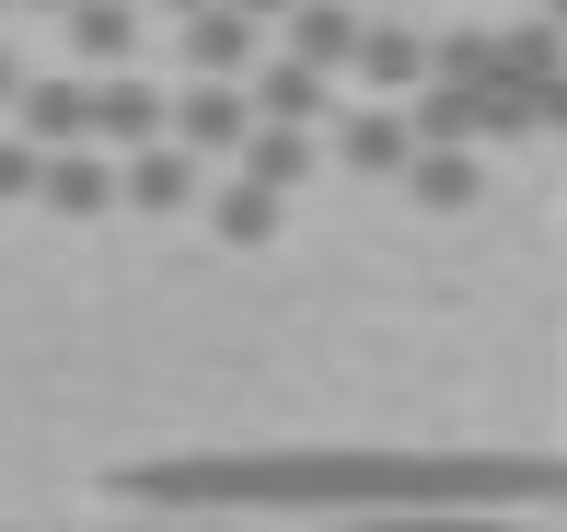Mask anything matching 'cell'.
<instances>
[{
	"instance_id": "obj_1",
	"label": "cell",
	"mask_w": 567,
	"mask_h": 532,
	"mask_svg": "<svg viewBox=\"0 0 567 532\" xmlns=\"http://www.w3.org/2000/svg\"><path fill=\"white\" fill-rule=\"evenodd\" d=\"M127 510L151 521H417V510H567V463L522 451H186L140 463Z\"/></svg>"
},
{
	"instance_id": "obj_2",
	"label": "cell",
	"mask_w": 567,
	"mask_h": 532,
	"mask_svg": "<svg viewBox=\"0 0 567 532\" xmlns=\"http://www.w3.org/2000/svg\"><path fill=\"white\" fill-rule=\"evenodd\" d=\"M324 163H337L348 186H405V174H417V116L405 105H348L337 139H324Z\"/></svg>"
},
{
	"instance_id": "obj_3",
	"label": "cell",
	"mask_w": 567,
	"mask_h": 532,
	"mask_svg": "<svg viewBox=\"0 0 567 532\" xmlns=\"http://www.w3.org/2000/svg\"><path fill=\"white\" fill-rule=\"evenodd\" d=\"M441 82V35L405 12H371V46H359V93L371 105H417V93Z\"/></svg>"
},
{
	"instance_id": "obj_4",
	"label": "cell",
	"mask_w": 567,
	"mask_h": 532,
	"mask_svg": "<svg viewBox=\"0 0 567 532\" xmlns=\"http://www.w3.org/2000/svg\"><path fill=\"white\" fill-rule=\"evenodd\" d=\"M255 128H267V116H255L244 82H186V93H174V139H186L197 163H231V174H244Z\"/></svg>"
},
{
	"instance_id": "obj_5",
	"label": "cell",
	"mask_w": 567,
	"mask_h": 532,
	"mask_svg": "<svg viewBox=\"0 0 567 532\" xmlns=\"http://www.w3.org/2000/svg\"><path fill=\"white\" fill-rule=\"evenodd\" d=\"M278 59H301V70H324V82H359V46H371V12L359 0H301L290 23H278Z\"/></svg>"
},
{
	"instance_id": "obj_6",
	"label": "cell",
	"mask_w": 567,
	"mask_h": 532,
	"mask_svg": "<svg viewBox=\"0 0 567 532\" xmlns=\"http://www.w3.org/2000/svg\"><path fill=\"white\" fill-rule=\"evenodd\" d=\"M174 139V93H151L140 70L127 82H93V150H116V163H140V150Z\"/></svg>"
},
{
	"instance_id": "obj_7",
	"label": "cell",
	"mask_w": 567,
	"mask_h": 532,
	"mask_svg": "<svg viewBox=\"0 0 567 532\" xmlns=\"http://www.w3.org/2000/svg\"><path fill=\"white\" fill-rule=\"evenodd\" d=\"M174 46H186V82H255V70L278 59V46H267V23H244L231 0H220V12H197Z\"/></svg>"
},
{
	"instance_id": "obj_8",
	"label": "cell",
	"mask_w": 567,
	"mask_h": 532,
	"mask_svg": "<svg viewBox=\"0 0 567 532\" xmlns=\"http://www.w3.org/2000/svg\"><path fill=\"white\" fill-rule=\"evenodd\" d=\"M116 197H127V163H116V150H47L35 209H59V220H105Z\"/></svg>"
},
{
	"instance_id": "obj_9",
	"label": "cell",
	"mask_w": 567,
	"mask_h": 532,
	"mask_svg": "<svg viewBox=\"0 0 567 532\" xmlns=\"http://www.w3.org/2000/svg\"><path fill=\"white\" fill-rule=\"evenodd\" d=\"M12 139H35V150H93V82H23Z\"/></svg>"
},
{
	"instance_id": "obj_10",
	"label": "cell",
	"mask_w": 567,
	"mask_h": 532,
	"mask_svg": "<svg viewBox=\"0 0 567 532\" xmlns=\"http://www.w3.org/2000/svg\"><path fill=\"white\" fill-rule=\"evenodd\" d=\"M59 35H70V59H82L93 82H127V59H140V0H82Z\"/></svg>"
},
{
	"instance_id": "obj_11",
	"label": "cell",
	"mask_w": 567,
	"mask_h": 532,
	"mask_svg": "<svg viewBox=\"0 0 567 532\" xmlns=\"http://www.w3.org/2000/svg\"><path fill=\"white\" fill-rule=\"evenodd\" d=\"M197 197H209V163H197L186 139H163V150H140V163H127V209L174 220V209H197Z\"/></svg>"
},
{
	"instance_id": "obj_12",
	"label": "cell",
	"mask_w": 567,
	"mask_h": 532,
	"mask_svg": "<svg viewBox=\"0 0 567 532\" xmlns=\"http://www.w3.org/2000/svg\"><path fill=\"white\" fill-rule=\"evenodd\" d=\"M244 93H255V116H267V128H324V116H337V82H324V70H301V59H267Z\"/></svg>"
},
{
	"instance_id": "obj_13",
	"label": "cell",
	"mask_w": 567,
	"mask_h": 532,
	"mask_svg": "<svg viewBox=\"0 0 567 532\" xmlns=\"http://www.w3.org/2000/svg\"><path fill=\"white\" fill-rule=\"evenodd\" d=\"M498 82H522V93L567 82V35H556L545 12H509V23H498Z\"/></svg>"
},
{
	"instance_id": "obj_14",
	"label": "cell",
	"mask_w": 567,
	"mask_h": 532,
	"mask_svg": "<svg viewBox=\"0 0 567 532\" xmlns=\"http://www.w3.org/2000/svg\"><path fill=\"white\" fill-rule=\"evenodd\" d=\"M278 220H290V197H267V186H209V232L231 243V255H255V243H278Z\"/></svg>"
},
{
	"instance_id": "obj_15",
	"label": "cell",
	"mask_w": 567,
	"mask_h": 532,
	"mask_svg": "<svg viewBox=\"0 0 567 532\" xmlns=\"http://www.w3.org/2000/svg\"><path fill=\"white\" fill-rule=\"evenodd\" d=\"M313 174H324V139H313V128H255V150H244V186L290 197V186H313Z\"/></svg>"
},
{
	"instance_id": "obj_16",
	"label": "cell",
	"mask_w": 567,
	"mask_h": 532,
	"mask_svg": "<svg viewBox=\"0 0 567 532\" xmlns=\"http://www.w3.org/2000/svg\"><path fill=\"white\" fill-rule=\"evenodd\" d=\"M405 197H417V209H475L486 197V150H417Z\"/></svg>"
},
{
	"instance_id": "obj_17",
	"label": "cell",
	"mask_w": 567,
	"mask_h": 532,
	"mask_svg": "<svg viewBox=\"0 0 567 532\" xmlns=\"http://www.w3.org/2000/svg\"><path fill=\"white\" fill-rule=\"evenodd\" d=\"M348 532H556V521H522V510H417V521H348Z\"/></svg>"
},
{
	"instance_id": "obj_18",
	"label": "cell",
	"mask_w": 567,
	"mask_h": 532,
	"mask_svg": "<svg viewBox=\"0 0 567 532\" xmlns=\"http://www.w3.org/2000/svg\"><path fill=\"white\" fill-rule=\"evenodd\" d=\"M441 82H498V23H452L441 35Z\"/></svg>"
},
{
	"instance_id": "obj_19",
	"label": "cell",
	"mask_w": 567,
	"mask_h": 532,
	"mask_svg": "<svg viewBox=\"0 0 567 532\" xmlns=\"http://www.w3.org/2000/svg\"><path fill=\"white\" fill-rule=\"evenodd\" d=\"M35 186H47V150L0 128V209H12V197H35Z\"/></svg>"
},
{
	"instance_id": "obj_20",
	"label": "cell",
	"mask_w": 567,
	"mask_h": 532,
	"mask_svg": "<svg viewBox=\"0 0 567 532\" xmlns=\"http://www.w3.org/2000/svg\"><path fill=\"white\" fill-rule=\"evenodd\" d=\"M93 532H278V521H151V510H127V521H93Z\"/></svg>"
},
{
	"instance_id": "obj_21",
	"label": "cell",
	"mask_w": 567,
	"mask_h": 532,
	"mask_svg": "<svg viewBox=\"0 0 567 532\" xmlns=\"http://www.w3.org/2000/svg\"><path fill=\"white\" fill-rule=\"evenodd\" d=\"M231 12H244V23H290L301 0H231Z\"/></svg>"
},
{
	"instance_id": "obj_22",
	"label": "cell",
	"mask_w": 567,
	"mask_h": 532,
	"mask_svg": "<svg viewBox=\"0 0 567 532\" xmlns=\"http://www.w3.org/2000/svg\"><path fill=\"white\" fill-rule=\"evenodd\" d=\"M545 139H567V82H545Z\"/></svg>"
},
{
	"instance_id": "obj_23",
	"label": "cell",
	"mask_w": 567,
	"mask_h": 532,
	"mask_svg": "<svg viewBox=\"0 0 567 532\" xmlns=\"http://www.w3.org/2000/svg\"><path fill=\"white\" fill-rule=\"evenodd\" d=\"M0 105H23V59H12V46H0Z\"/></svg>"
},
{
	"instance_id": "obj_24",
	"label": "cell",
	"mask_w": 567,
	"mask_h": 532,
	"mask_svg": "<svg viewBox=\"0 0 567 532\" xmlns=\"http://www.w3.org/2000/svg\"><path fill=\"white\" fill-rule=\"evenodd\" d=\"M151 12H174V23H197V12H220V0H151Z\"/></svg>"
},
{
	"instance_id": "obj_25",
	"label": "cell",
	"mask_w": 567,
	"mask_h": 532,
	"mask_svg": "<svg viewBox=\"0 0 567 532\" xmlns=\"http://www.w3.org/2000/svg\"><path fill=\"white\" fill-rule=\"evenodd\" d=\"M23 12H59V23H70V12H82V0H23Z\"/></svg>"
},
{
	"instance_id": "obj_26",
	"label": "cell",
	"mask_w": 567,
	"mask_h": 532,
	"mask_svg": "<svg viewBox=\"0 0 567 532\" xmlns=\"http://www.w3.org/2000/svg\"><path fill=\"white\" fill-rule=\"evenodd\" d=\"M533 12H545V23H556V35H567V0H533Z\"/></svg>"
},
{
	"instance_id": "obj_27",
	"label": "cell",
	"mask_w": 567,
	"mask_h": 532,
	"mask_svg": "<svg viewBox=\"0 0 567 532\" xmlns=\"http://www.w3.org/2000/svg\"><path fill=\"white\" fill-rule=\"evenodd\" d=\"M0 12H23V0H0Z\"/></svg>"
},
{
	"instance_id": "obj_28",
	"label": "cell",
	"mask_w": 567,
	"mask_h": 532,
	"mask_svg": "<svg viewBox=\"0 0 567 532\" xmlns=\"http://www.w3.org/2000/svg\"><path fill=\"white\" fill-rule=\"evenodd\" d=\"M522 12H533V0H522Z\"/></svg>"
}]
</instances>
